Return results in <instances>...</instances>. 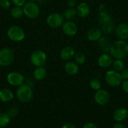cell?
<instances>
[{
	"instance_id": "74e56055",
	"label": "cell",
	"mask_w": 128,
	"mask_h": 128,
	"mask_svg": "<svg viewBox=\"0 0 128 128\" xmlns=\"http://www.w3.org/2000/svg\"><path fill=\"white\" fill-rule=\"evenodd\" d=\"M113 128H125V126H124L122 124V123L118 122V123H116V124H114Z\"/></svg>"
},
{
	"instance_id": "836d02e7",
	"label": "cell",
	"mask_w": 128,
	"mask_h": 128,
	"mask_svg": "<svg viewBox=\"0 0 128 128\" xmlns=\"http://www.w3.org/2000/svg\"><path fill=\"white\" fill-rule=\"evenodd\" d=\"M122 89L126 93L128 94V80H126L124 82H122Z\"/></svg>"
},
{
	"instance_id": "f546056e",
	"label": "cell",
	"mask_w": 128,
	"mask_h": 128,
	"mask_svg": "<svg viewBox=\"0 0 128 128\" xmlns=\"http://www.w3.org/2000/svg\"><path fill=\"white\" fill-rule=\"evenodd\" d=\"M13 4L16 6H22L26 3V0H12Z\"/></svg>"
},
{
	"instance_id": "f35d334b",
	"label": "cell",
	"mask_w": 128,
	"mask_h": 128,
	"mask_svg": "<svg viewBox=\"0 0 128 128\" xmlns=\"http://www.w3.org/2000/svg\"><path fill=\"white\" fill-rule=\"evenodd\" d=\"M45 1H46V0H39L38 2L40 4H44V3H45Z\"/></svg>"
},
{
	"instance_id": "4316f807",
	"label": "cell",
	"mask_w": 128,
	"mask_h": 128,
	"mask_svg": "<svg viewBox=\"0 0 128 128\" xmlns=\"http://www.w3.org/2000/svg\"><path fill=\"white\" fill-rule=\"evenodd\" d=\"M74 57L76 62L80 65H82L86 62V56H85L84 54L82 52L76 53Z\"/></svg>"
},
{
	"instance_id": "2e32d148",
	"label": "cell",
	"mask_w": 128,
	"mask_h": 128,
	"mask_svg": "<svg viewBox=\"0 0 128 128\" xmlns=\"http://www.w3.org/2000/svg\"><path fill=\"white\" fill-rule=\"evenodd\" d=\"M76 54L74 48L72 46H67L62 50L60 52V58L64 60H69L72 59Z\"/></svg>"
},
{
	"instance_id": "5b68a950",
	"label": "cell",
	"mask_w": 128,
	"mask_h": 128,
	"mask_svg": "<svg viewBox=\"0 0 128 128\" xmlns=\"http://www.w3.org/2000/svg\"><path fill=\"white\" fill-rule=\"evenodd\" d=\"M7 35L11 40L14 42H21L24 38L25 33L21 27L16 25L12 26L7 31Z\"/></svg>"
},
{
	"instance_id": "30bf717a",
	"label": "cell",
	"mask_w": 128,
	"mask_h": 128,
	"mask_svg": "<svg viewBox=\"0 0 128 128\" xmlns=\"http://www.w3.org/2000/svg\"><path fill=\"white\" fill-rule=\"evenodd\" d=\"M7 81L13 86H20L24 82V77L18 72H12L7 76Z\"/></svg>"
},
{
	"instance_id": "3957f363",
	"label": "cell",
	"mask_w": 128,
	"mask_h": 128,
	"mask_svg": "<svg viewBox=\"0 0 128 128\" xmlns=\"http://www.w3.org/2000/svg\"><path fill=\"white\" fill-rule=\"evenodd\" d=\"M16 96L22 102L26 103L30 101L33 97V90L30 86L22 84L19 86L16 90Z\"/></svg>"
},
{
	"instance_id": "5bb4252c",
	"label": "cell",
	"mask_w": 128,
	"mask_h": 128,
	"mask_svg": "<svg viewBox=\"0 0 128 128\" xmlns=\"http://www.w3.org/2000/svg\"><path fill=\"white\" fill-rule=\"evenodd\" d=\"M113 63V57L109 54H102L98 58V64L102 68H108L110 67Z\"/></svg>"
},
{
	"instance_id": "603a6c76",
	"label": "cell",
	"mask_w": 128,
	"mask_h": 128,
	"mask_svg": "<svg viewBox=\"0 0 128 128\" xmlns=\"http://www.w3.org/2000/svg\"><path fill=\"white\" fill-rule=\"evenodd\" d=\"M10 122V116L8 113H0V128H4Z\"/></svg>"
},
{
	"instance_id": "7402d4cb",
	"label": "cell",
	"mask_w": 128,
	"mask_h": 128,
	"mask_svg": "<svg viewBox=\"0 0 128 128\" xmlns=\"http://www.w3.org/2000/svg\"><path fill=\"white\" fill-rule=\"evenodd\" d=\"M46 74V70L44 67H37L34 72V78L37 80H42L45 77Z\"/></svg>"
},
{
	"instance_id": "8d00e7d4",
	"label": "cell",
	"mask_w": 128,
	"mask_h": 128,
	"mask_svg": "<svg viewBox=\"0 0 128 128\" xmlns=\"http://www.w3.org/2000/svg\"><path fill=\"white\" fill-rule=\"evenodd\" d=\"M62 128H77L76 126L71 123H67V124H64L62 126Z\"/></svg>"
},
{
	"instance_id": "ffe728a7",
	"label": "cell",
	"mask_w": 128,
	"mask_h": 128,
	"mask_svg": "<svg viewBox=\"0 0 128 128\" xmlns=\"http://www.w3.org/2000/svg\"><path fill=\"white\" fill-rule=\"evenodd\" d=\"M64 68L66 72L70 76H75L78 73L79 70L78 65L74 62H68L66 63Z\"/></svg>"
},
{
	"instance_id": "277c9868",
	"label": "cell",
	"mask_w": 128,
	"mask_h": 128,
	"mask_svg": "<svg viewBox=\"0 0 128 128\" xmlns=\"http://www.w3.org/2000/svg\"><path fill=\"white\" fill-rule=\"evenodd\" d=\"M23 13L24 15L31 19L36 18L40 14V8L35 2H29L23 6Z\"/></svg>"
},
{
	"instance_id": "44dd1931",
	"label": "cell",
	"mask_w": 128,
	"mask_h": 128,
	"mask_svg": "<svg viewBox=\"0 0 128 128\" xmlns=\"http://www.w3.org/2000/svg\"><path fill=\"white\" fill-rule=\"evenodd\" d=\"M14 98L13 92L9 88H3L0 90V100L3 102H7L11 101Z\"/></svg>"
},
{
	"instance_id": "1f68e13d",
	"label": "cell",
	"mask_w": 128,
	"mask_h": 128,
	"mask_svg": "<svg viewBox=\"0 0 128 128\" xmlns=\"http://www.w3.org/2000/svg\"><path fill=\"white\" fill-rule=\"evenodd\" d=\"M18 112V109L16 108H12L8 110V114L11 117H13L16 115Z\"/></svg>"
},
{
	"instance_id": "52a82bcc",
	"label": "cell",
	"mask_w": 128,
	"mask_h": 128,
	"mask_svg": "<svg viewBox=\"0 0 128 128\" xmlns=\"http://www.w3.org/2000/svg\"><path fill=\"white\" fill-rule=\"evenodd\" d=\"M30 60L35 67H44L46 61V54L42 50H35L31 55Z\"/></svg>"
},
{
	"instance_id": "cb8c5ba5",
	"label": "cell",
	"mask_w": 128,
	"mask_h": 128,
	"mask_svg": "<svg viewBox=\"0 0 128 128\" xmlns=\"http://www.w3.org/2000/svg\"><path fill=\"white\" fill-rule=\"evenodd\" d=\"M24 14L23 10L20 6H14L11 10V15L13 18L18 19L20 18Z\"/></svg>"
},
{
	"instance_id": "7a4b0ae2",
	"label": "cell",
	"mask_w": 128,
	"mask_h": 128,
	"mask_svg": "<svg viewBox=\"0 0 128 128\" xmlns=\"http://www.w3.org/2000/svg\"><path fill=\"white\" fill-rule=\"evenodd\" d=\"M99 22L101 30L106 34H111L113 30V20L108 13L99 14Z\"/></svg>"
},
{
	"instance_id": "ac0fdd59",
	"label": "cell",
	"mask_w": 128,
	"mask_h": 128,
	"mask_svg": "<svg viewBox=\"0 0 128 128\" xmlns=\"http://www.w3.org/2000/svg\"><path fill=\"white\" fill-rule=\"evenodd\" d=\"M102 35V31L98 28H91L87 34V38L90 41H98Z\"/></svg>"
},
{
	"instance_id": "6da1fadb",
	"label": "cell",
	"mask_w": 128,
	"mask_h": 128,
	"mask_svg": "<svg viewBox=\"0 0 128 128\" xmlns=\"http://www.w3.org/2000/svg\"><path fill=\"white\" fill-rule=\"evenodd\" d=\"M110 55L116 59L122 60L128 56V44L124 40H119L112 44Z\"/></svg>"
},
{
	"instance_id": "4dcf8cb0",
	"label": "cell",
	"mask_w": 128,
	"mask_h": 128,
	"mask_svg": "<svg viewBox=\"0 0 128 128\" xmlns=\"http://www.w3.org/2000/svg\"><path fill=\"white\" fill-rule=\"evenodd\" d=\"M120 75L122 80H128V68H124L121 71Z\"/></svg>"
},
{
	"instance_id": "ab89813d",
	"label": "cell",
	"mask_w": 128,
	"mask_h": 128,
	"mask_svg": "<svg viewBox=\"0 0 128 128\" xmlns=\"http://www.w3.org/2000/svg\"><path fill=\"white\" fill-rule=\"evenodd\" d=\"M29 2H38L39 0H28Z\"/></svg>"
},
{
	"instance_id": "83f0119b",
	"label": "cell",
	"mask_w": 128,
	"mask_h": 128,
	"mask_svg": "<svg viewBox=\"0 0 128 128\" xmlns=\"http://www.w3.org/2000/svg\"><path fill=\"white\" fill-rule=\"evenodd\" d=\"M90 86L91 88L94 90H98L100 89V87H101V84L98 78H93L90 82Z\"/></svg>"
},
{
	"instance_id": "8992f818",
	"label": "cell",
	"mask_w": 128,
	"mask_h": 128,
	"mask_svg": "<svg viewBox=\"0 0 128 128\" xmlns=\"http://www.w3.org/2000/svg\"><path fill=\"white\" fill-rule=\"evenodd\" d=\"M14 58V52L9 48H3L0 50V66L3 67L10 66Z\"/></svg>"
},
{
	"instance_id": "8fae6325",
	"label": "cell",
	"mask_w": 128,
	"mask_h": 128,
	"mask_svg": "<svg viewBox=\"0 0 128 128\" xmlns=\"http://www.w3.org/2000/svg\"><path fill=\"white\" fill-rule=\"evenodd\" d=\"M94 99L96 102L99 105H105L109 102V99H110V95L106 90L100 88L96 92Z\"/></svg>"
},
{
	"instance_id": "d6986e66",
	"label": "cell",
	"mask_w": 128,
	"mask_h": 128,
	"mask_svg": "<svg viewBox=\"0 0 128 128\" xmlns=\"http://www.w3.org/2000/svg\"><path fill=\"white\" fill-rule=\"evenodd\" d=\"M77 14L81 18H85L90 13V7L86 3H81L77 6Z\"/></svg>"
},
{
	"instance_id": "e0dca14e",
	"label": "cell",
	"mask_w": 128,
	"mask_h": 128,
	"mask_svg": "<svg viewBox=\"0 0 128 128\" xmlns=\"http://www.w3.org/2000/svg\"><path fill=\"white\" fill-rule=\"evenodd\" d=\"M98 42V46L100 50L102 52L107 53L109 51H110V46H111L112 44L110 43V40L105 36H101Z\"/></svg>"
},
{
	"instance_id": "4fadbf2b",
	"label": "cell",
	"mask_w": 128,
	"mask_h": 128,
	"mask_svg": "<svg viewBox=\"0 0 128 128\" xmlns=\"http://www.w3.org/2000/svg\"><path fill=\"white\" fill-rule=\"evenodd\" d=\"M116 35L117 37L121 40H125L128 38V24L121 23L117 26L116 29Z\"/></svg>"
},
{
	"instance_id": "ba28073f",
	"label": "cell",
	"mask_w": 128,
	"mask_h": 128,
	"mask_svg": "<svg viewBox=\"0 0 128 128\" xmlns=\"http://www.w3.org/2000/svg\"><path fill=\"white\" fill-rule=\"evenodd\" d=\"M105 80L107 84L112 87L119 86L122 81L120 74L114 70H109L106 72L105 75Z\"/></svg>"
},
{
	"instance_id": "d590c367",
	"label": "cell",
	"mask_w": 128,
	"mask_h": 128,
	"mask_svg": "<svg viewBox=\"0 0 128 128\" xmlns=\"http://www.w3.org/2000/svg\"><path fill=\"white\" fill-rule=\"evenodd\" d=\"M67 3L70 8H74L76 5V0H68Z\"/></svg>"
},
{
	"instance_id": "d6a6232c",
	"label": "cell",
	"mask_w": 128,
	"mask_h": 128,
	"mask_svg": "<svg viewBox=\"0 0 128 128\" xmlns=\"http://www.w3.org/2000/svg\"><path fill=\"white\" fill-rule=\"evenodd\" d=\"M99 12L100 14H103V13H108V8H107L106 6L104 4H102L99 6Z\"/></svg>"
},
{
	"instance_id": "d4e9b609",
	"label": "cell",
	"mask_w": 128,
	"mask_h": 128,
	"mask_svg": "<svg viewBox=\"0 0 128 128\" xmlns=\"http://www.w3.org/2000/svg\"><path fill=\"white\" fill-rule=\"evenodd\" d=\"M77 14V11L74 8H69L64 12V17L67 20L70 21L74 19Z\"/></svg>"
},
{
	"instance_id": "9c48e42d",
	"label": "cell",
	"mask_w": 128,
	"mask_h": 128,
	"mask_svg": "<svg viewBox=\"0 0 128 128\" xmlns=\"http://www.w3.org/2000/svg\"><path fill=\"white\" fill-rule=\"evenodd\" d=\"M48 25L52 28H58L64 23V17L62 14L57 13L50 14L46 18Z\"/></svg>"
},
{
	"instance_id": "484cf974",
	"label": "cell",
	"mask_w": 128,
	"mask_h": 128,
	"mask_svg": "<svg viewBox=\"0 0 128 128\" xmlns=\"http://www.w3.org/2000/svg\"><path fill=\"white\" fill-rule=\"evenodd\" d=\"M112 65L114 70L118 72H121L125 67L124 62L122 60H119V59H116L114 61H113Z\"/></svg>"
},
{
	"instance_id": "e575fe53",
	"label": "cell",
	"mask_w": 128,
	"mask_h": 128,
	"mask_svg": "<svg viewBox=\"0 0 128 128\" xmlns=\"http://www.w3.org/2000/svg\"><path fill=\"white\" fill-rule=\"evenodd\" d=\"M83 128H98V127L96 126V124H94V123L87 122L84 124Z\"/></svg>"
},
{
	"instance_id": "9a60e30c",
	"label": "cell",
	"mask_w": 128,
	"mask_h": 128,
	"mask_svg": "<svg viewBox=\"0 0 128 128\" xmlns=\"http://www.w3.org/2000/svg\"><path fill=\"white\" fill-rule=\"evenodd\" d=\"M128 116V111L126 108H120L116 109L113 114V118L116 121L120 122L125 120Z\"/></svg>"
},
{
	"instance_id": "f1b7e54d",
	"label": "cell",
	"mask_w": 128,
	"mask_h": 128,
	"mask_svg": "<svg viewBox=\"0 0 128 128\" xmlns=\"http://www.w3.org/2000/svg\"><path fill=\"white\" fill-rule=\"evenodd\" d=\"M0 6L4 10H8L11 7V3L9 0H0Z\"/></svg>"
},
{
	"instance_id": "7c38bea8",
	"label": "cell",
	"mask_w": 128,
	"mask_h": 128,
	"mask_svg": "<svg viewBox=\"0 0 128 128\" xmlns=\"http://www.w3.org/2000/svg\"><path fill=\"white\" fill-rule=\"evenodd\" d=\"M62 31L66 35L68 36H74L77 32V26L74 22L67 21L62 24Z\"/></svg>"
}]
</instances>
